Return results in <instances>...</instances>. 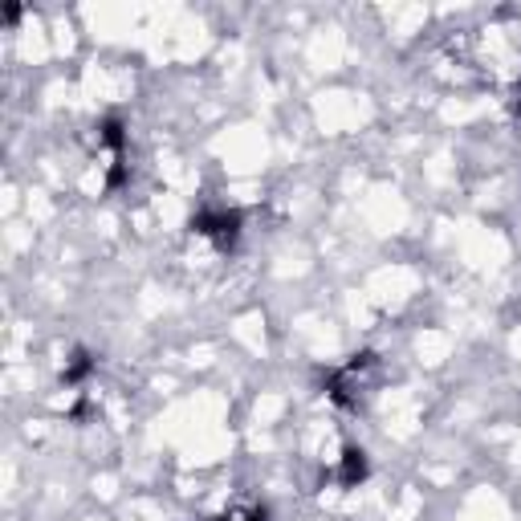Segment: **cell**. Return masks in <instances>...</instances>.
<instances>
[{
    "mask_svg": "<svg viewBox=\"0 0 521 521\" xmlns=\"http://www.w3.org/2000/svg\"><path fill=\"white\" fill-rule=\"evenodd\" d=\"M374 374H379V358H374L371 350H363V355L346 358L338 371L326 374V395L338 407H358L366 399V391H371Z\"/></svg>",
    "mask_w": 521,
    "mask_h": 521,
    "instance_id": "1",
    "label": "cell"
},
{
    "mask_svg": "<svg viewBox=\"0 0 521 521\" xmlns=\"http://www.w3.org/2000/svg\"><path fill=\"white\" fill-rule=\"evenodd\" d=\"M192 232L208 236L216 249H232L236 236H241V212H228V208H200L192 216Z\"/></svg>",
    "mask_w": 521,
    "mask_h": 521,
    "instance_id": "2",
    "label": "cell"
},
{
    "mask_svg": "<svg viewBox=\"0 0 521 521\" xmlns=\"http://www.w3.org/2000/svg\"><path fill=\"white\" fill-rule=\"evenodd\" d=\"M366 477V452L363 448H346L342 452V464H338V485H358Z\"/></svg>",
    "mask_w": 521,
    "mask_h": 521,
    "instance_id": "3",
    "label": "cell"
},
{
    "mask_svg": "<svg viewBox=\"0 0 521 521\" xmlns=\"http://www.w3.org/2000/svg\"><path fill=\"white\" fill-rule=\"evenodd\" d=\"M98 143H106L114 151V159H122V143H127V135H122V122L118 118H106L102 127H98Z\"/></svg>",
    "mask_w": 521,
    "mask_h": 521,
    "instance_id": "4",
    "label": "cell"
},
{
    "mask_svg": "<svg viewBox=\"0 0 521 521\" xmlns=\"http://www.w3.org/2000/svg\"><path fill=\"white\" fill-rule=\"evenodd\" d=\"M90 371H94V358H90L86 350H73V358H70V366H65V374H62V379L73 387V383H81Z\"/></svg>",
    "mask_w": 521,
    "mask_h": 521,
    "instance_id": "5",
    "label": "cell"
},
{
    "mask_svg": "<svg viewBox=\"0 0 521 521\" xmlns=\"http://www.w3.org/2000/svg\"><path fill=\"white\" fill-rule=\"evenodd\" d=\"M220 521H265V509H257V505H236V509H228Z\"/></svg>",
    "mask_w": 521,
    "mask_h": 521,
    "instance_id": "6",
    "label": "cell"
},
{
    "mask_svg": "<svg viewBox=\"0 0 521 521\" xmlns=\"http://www.w3.org/2000/svg\"><path fill=\"white\" fill-rule=\"evenodd\" d=\"M513 106H517V114H521V86H517V98H513Z\"/></svg>",
    "mask_w": 521,
    "mask_h": 521,
    "instance_id": "7",
    "label": "cell"
}]
</instances>
